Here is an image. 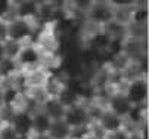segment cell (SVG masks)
I'll return each instance as SVG.
<instances>
[{"label": "cell", "instance_id": "obj_12", "mask_svg": "<svg viewBox=\"0 0 149 139\" xmlns=\"http://www.w3.org/2000/svg\"><path fill=\"white\" fill-rule=\"evenodd\" d=\"M56 99L65 108H70L72 105L80 104V95H78V92L74 87L67 86V85H63V87L59 90V93L56 95Z\"/></svg>", "mask_w": 149, "mask_h": 139}, {"label": "cell", "instance_id": "obj_1", "mask_svg": "<svg viewBox=\"0 0 149 139\" xmlns=\"http://www.w3.org/2000/svg\"><path fill=\"white\" fill-rule=\"evenodd\" d=\"M6 22H8V40L24 43L28 38H31V36L34 33V27L30 19L12 16Z\"/></svg>", "mask_w": 149, "mask_h": 139}, {"label": "cell", "instance_id": "obj_20", "mask_svg": "<svg viewBox=\"0 0 149 139\" xmlns=\"http://www.w3.org/2000/svg\"><path fill=\"white\" fill-rule=\"evenodd\" d=\"M28 139H50V138L47 136V133H45V135H37V133H31Z\"/></svg>", "mask_w": 149, "mask_h": 139}, {"label": "cell", "instance_id": "obj_15", "mask_svg": "<svg viewBox=\"0 0 149 139\" xmlns=\"http://www.w3.org/2000/svg\"><path fill=\"white\" fill-rule=\"evenodd\" d=\"M0 139H21L9 123H0Z\"/></svg>", "mask_w": 149, "mask_h": 139}, {"label": "cell", "instance_id": "obj_14", "mask_svg": "<svg viewBox=\"0 0 149 139\" xmlns=\"http://www.w3.org/2000/svg\"><path fill=\"white\" fill-rule=\"evenodd\" d=\"M24 43H19V42H13V40H6L3 43V47H5V55H6V59H10V61H16V58L22 49Z\"/></svg>", "mask_w": 149, "mask_h": 139}, {"label": "cell", "instance_id": "obj_19", "mask_svg": "<svg viewBox=\"0 0 149 139\" xmlns=\"http://www.w3.org/2000/svg\"><path fill=\"white\" fill-rule=\"evenodd\" d=\"M129 139H143V136L139 130H134V132H129Z\"/></svg>", "mask_w": 149, "mask_h": 139}, {"label": "cell", "instance_id": "obj_17", "mask_svg": "<svg viewBox=\"0 0 149 139\" xmlns=\"http://www.w3.org/2000/svg\"><path fill=\"white\" fill-rule=\"evenodd\" d=\"M13 10V5L9 0H0V19H8V15Z\"/></svg>", "mask_w": 149, "mask_h": 139}, {"label": "cell", "instance_id": "obj_4", "mask_svg": "<svg viewBox=\"0 0 149 139\" xmlns=\"http://www.w3.org/2000/svg\"><path fill=\"white\" fill-rule=\"evenodd\" d=\"M87 16L93 24L103 27L114 21V6L111 2H92Z\"/></svg>", "mask_w": 149, "mask_h": 139}, {"label": "cell", "instance_id": "obj_10", "mask_svg": "<svg viewBox=\"0 0 149 139\" xmlns=\"http://www.w3.org/2000/svg\"><path fill=\"white\" fill-rule=\"evenodd\" d=\"M71 127L65 123V120H53L47 130V136L50 139H71Z\"/></svg>", "mask_w": 149, "mask_h": 139}, {"label": "cell", "instance_id": "obj_8", "mask_svg": "<svg viewBox=\"0 0 149 139\" xmlns=\"http://www.w3.org/2000/svg\"><path fill=\"white\" fill-rule=\"evenodd\" d=\"M97 124H99V127H100V130L103 133H111V132L124 129L125 120L117 117L109 110H102V112L97 117Z\"/></svg>", "mask_w": 149, "mask_h": 139}, {"label": "cell", "instance_id": "obj_13", "mask_svg": "<svg viewBox=\"0 0 149 139\" xmlns=\"http://www.w3.org/2000/svg\"><path fill=\"white\" fill-rule=\"evenodd\" d=\"M31 120H33V133H37V135L47 133L52 120L41 110L31 112Z\"/></svg>", "mask_w": 149, "mask_h": 139}, {"label": "cell", "instance_id": "obj_6", "mask_svg": "<svg viewBox=\"0 0 149 139\" xmlns=\"http://www.w3.org/2000/svg\"><path fill=\"white\" fill-rule=\"evenodd\" d=\"M15 62H16V65L22 67V68H36L41 62V50L34 45L24 43Z\"/></svg>", "mask_w": 149, "mask_h": 139}, {"label": "cell", "instance_id": "obj_9", "mask_svg": "<svg viewBox=\"0 0 149 139\" xmlns=\"http://www.w3.org/2000/svg\"><path fill=\"white\" fill-rule=\"evenodd\" d=\"M41 111H43L50 120H62L65 117V111L67 108L63 107L56 98H46L43 102H41Z\"/></svg>", "mask_w": 149, "mask_h": 139}, {"label": "cell", "instance_id": "obj_21", "mask_svg": "<svg viewBox=\"0 0 149 139\" xmlns=\"http://www.w3.org/2000/svg\"><path fill=\"white\" fill-rule=\"evenodd\" d=\"M6 59V55H5V47H3V43H0V64Z\"/></svg>", "mask_w": 149, "mask_h": 139}, {"label": "cell", "instance_id": "obj_18", "mask_svg": "<svg viewBox=\"0 0 149 139\" xmlns=\"http://www.w3.org/2000/svg\"><path fill=\"white\" fill-rule=\"evenodd\" d=\"M8 40V22L5 19H0V43Z\"/></svg>", "mask_w": 149, "mask_h": 139}, {"label": "cell", "instance_id": "obj_5", "mask_svg": "<svg viewBox=\"0 0 149 139\" xmlns=\"http://www.w3.org/2000/svg\"><path fill=\"white\" fill-rule=\"evenodd\" d=\"M10 127L16 132L21 139H28L33 133V120H31V111L28 110H15L9 120Z\"/></svg>", "mask_w": 149, "mask_h": 139}, {"label": "cell", "instance_id": "obj_3", "mask_svg": "<svg viewBox=\"0 0 149 139\" xmlns=\"http://www.w3.org/2000/svg\"><path fill=\"white\" fill-rule=\"evenodd\" d=\"M63 120H65V123L71 127V130H78V129H84V127L90 126L92 114H90V110L87 107L77 104V105L67 108Z\"/></svg>", "mask_w": 149, "mask_h": 139}, {"label": "cell", "instance_id": "obj_7", "mask_svg": "<svg viewBox=\"0 0 149 139\" xmlns=\"http://www.w3.org/2000/svg\"><path fill=\"white\" fill-rule=\"evenodd\" d=\"M106 110H109L112 114H115L117 117L125 120L129 114L132 112L133 110V105L129 102V99L125 98L124 93L121 92H117V93H112L109 98H108V107Z\"/></svg>", "mask_w": 149, "mask_h": 139}, {"label": "cell", "instance_id": "obj_2", "mask_svg": "<svg viewBox=\"0 0 149 139\" xmlns=\"http://www.w3.org/2000/svg\"><path fill=\"white\" fill-rule=\"evenodd\" d=\"M125 98L133 107H142L149 96V86L143 77H136L127 83V87L124 90Z\"/></svg>", "mask_w": 149, "mask_h": 139}, {"label": "cell", "instance_id": "obj_11", "mask_svg": "<svg viewBox=\"0 0 149 139\" xmlns=\"http://www.w3.org/2000/svg\"><path fill=\"white\" fill-rule=\"evenodd\" d=\"M13 12H15V16L18 18L30 19L38 15V3L31 2V0H28V2L27 0L25 2H18L16 5H13Z\"/></svg>", "mask_w": 149, "mask_h": 139}, {"label": "cell", "instance_id": "obj_16", "mask_svg": "<svg viewBox=\"0 0 149 139\" xmlns=\"http://www.w3.org/2000/svg\"><path fill=\"white\" fill-rule=\"evenodd\" d=\"M129 132L125 127L124 129H120V130H115V132H111V133H103L102 139H129Z\"/></svg>", "mask_w": 149, "mask_h": 139}, {"label": "cell", "instance_id": "obj_22", "mask_svg": "<svg viewBox=\"0 0 149 139\" xmlns=\"http://www.w3.org/2000/svg\"><path fill=\"white\" fill-rule=\"evenodd\" d=\"M3 82H5V80H3V77H2V75H0V86H2V85H3Z\"/></svg>", "mask_w": 149, "mask_h": 139}]
</instances>
